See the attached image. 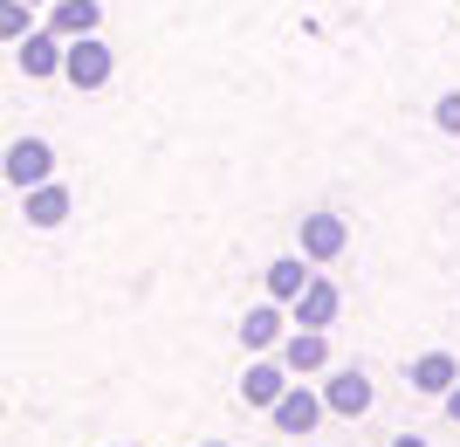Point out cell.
Returning <instances> with one entry per match:
<instances>
[{
	"label": "cell",
	"instance_id": "10",
	"mask_svg": "<svg viewBox=\"0 0 460 447\" xmlns=\"http://www.w3.org/2000/svg\"><path fill=\"white\" fill-rule=\"evenodd\" d=\"M62 49H69V41H62V35H49V28H35L28 41H14L21 76H28V83H49V76H62Z\"/></svg>",
	"mask_w": 460,
	"mask_h": 447
},
{
	"label": "cell",
	"instance_id": "5",
	"mask_svg": "<svg viewBox=\"0 0 460 447\" xmlns=\"http://www.w3.org/2000/svg\"><path fill=\"white\" fill-rule=\"evenodd\" d=\"M296 331V324H288V310L282 303H254L248 317H241V344L254 351V358H269V351H282V337Z\"/></svg>",
	"mask_w": 460,
	"mask_h": 447
},
{
	"label": "cell",
	"instance_id": "7",
	"mask_svg": "<svg viewBox=\"0 0 460 447\" xmlns=\"http://www.w3.org/2000/svg\"><path fill=\"white\" fill-rule=\"evenodd\" d=\"M288 386H296V371H288L282 358H275V351H269V358H254V365H248V379H241V399L269 413V407H275V399H282Z\"/></svg>",
	"mask_w": 460,
	"mask_h": 447
},
{
	"label": "cell",
	"instance_id": "19",
	"mask_svg": "<svg viewBox=\"0 0 460 447\" xmlns=\"http://www.w3.org/2000/svg\"><path fill=\"white\" fill-rule=\"evenodd\" d=\"M199 447H227V441H199Z\"/></svg>",
	"mask_w": 460,
	"mask_h": 447
},
{
	"label": "cell",
	"instance_id": "13",
	"mask_svg": "<svg viewBox=\"0 0 460 447\" xmlns=\"http://www.w3.org/2000/svg\"><path fill=\"white\" fill-rule=\"evenodd\" d=\"M309 275H316V269H309L303 255H282V262H269V269H261V282H269V303H282V310H288V303L309 290Z\"/></svg>",
	"mask_w": 460,
	"mask_h": 447
},
{
	"label": "cell",
	"instance_id": "4",
	"mask_svg": "<svg viewBox=\"0 0 460 447\" xmlns=\"http://www.w3.org/2000/svg\"><path fill=\"white\" fill-rule=\"evenodd\" d=\"M344 248H350V220L344 214H303V262L309 269L337 262Z\"/></svg>",
	"mask_w": 460,
	"mask_h": 447
},
{
	"label": "cell",
	"instance_id": "11",
	"mask_svg": "<svg viewBox=\"0 0 460 447\" xmlns=\"http://www.w3.org/2000/svg\"><path fill=\"white\" fill-rule=\"evenodd\" d=\"M275 358H282L296 379H316V371H330V337L323 331H288Z\"/></svg>",
	"mask_w": 460,
	"mask_h": 447
},
{
	"label": "cell",
	"instance_id": "18",
	"mask_svg": "<svg viewBox=\"0 0 460 447\" xmlns=\"http://www.w3.org/2000/svg\"><path fill=\"white\" fill-rule=\"evenodd\" d=\"M392 447H426V441H420V434H399V441H392Z\"/></svg>",
	"mask_w": 460,
	"mask_h": 447
},
{
	"label": "cell",
	"instance_id": "8",
	"mask_svg": "<svg viewBox=\"0 0 460 447\" xmlns=\"http://www.w3.org/2000/svg\"><path fill=\"white\" fill-rule=\"evenodd\" d=\"M371 399H378V392H371V379H365L358 365H344V371H330V379H323V407H330V413H344V420L371 413Z\"/></svg>",
	"mask_w": 460,
	"mask_h": 447
},
{
	"label": "cell",
	"instance_id": "16",
	"mask_svg": "<svg viewBox=\"0 0 460 447\" xmlns=\"http://www.w3.org/2000/svg\"><path fill=\"white\" fill-rule=\"evenodd\" d=\"M433 124H440L447 138H460V90H447V97L433 103Z\"/></svg>",
	"mask_w": 460,
	"mask_h": 447
},
{
	"label": "cell",
	"instance_id": "3",
	"mask_svg": "<svg viewBox=\"0 0 460 447\" xmlns=\"http://www.w3.org/2000/svg\"><path fill=\"white\" fill-rule=\"evenodd\" d=\"M323 413H330L323 392H309L303 379H296V386L269 407V420H275V434H316V427H323Z\"/></svg>",
	"mask_w": 460,
	"mask_h": 447
},
{
	"label": "cell",
	"instance_id": "20",
	"mask_svg": "<svg viewBox=\"0 0 460 447\" xmlns=\"http://www.w3.org/2000/svg\"><path fill=\"white\" fill-rule=\"evenodd\" d=\"M28 7H35V0H28Z\"/></svg>",
	"mask_w": 460,
	"mask_h": 447
},
{
	"label": "cell",
	"instance_id": "21",
	"mask_svg": "<svg viewBox=\"0 0 460 447\" xmlns=\"http://www.w3.org/2000/svg\"><path fill=\"white\" fill-rule=\"evenodd\" d=\"M117 447H124V441H117Z\"/></svg>",
	"mask_w": 460,
	"mask_h": 447
},
{
	"label": "cell",
	"instance_id": "17",
	"mask_svg": "<svg viewBox=\"0 0 460 447\" xmlns=\"http://www.w3.org/2000/svg\"><path fill=\"white\" fill-rule=\"evenodd\" d=\"M440 407H447V420H454V427H460V386H454V392H447Z\"/></svg>",
	"mask_w": 460,
	"mask_h": 447
},
{
	"label": "cell",
	"instance_id": "2",
	"mask_svg": "<svg viewBox=\"0 0 460 447\" xmlns=\"http://www.w3.org/2000/svg\"><path fill=\"white\" fill-rule=\"evenodd\" d=\"M111 69H117V56H111L96 35H83V41H69V49H62V76L76 83V90H103V83H111Z\"/></svg>",
	"mask_w": 460,
	"mask_h": 447
},
{
	"label": "cell",
	"instance_id": "14",
	"mask_svg": "<svg viewBox=\"0 0 460 447\" xmlns=\"http://www.w3.org/2000/svg\"><path fill=\"white\" fill-rule=\"evenodd\" d=\"M69 220V186H28V228H62Z\"/></svg>",
	"mask_w": 460,
	"mask_h": 447
},
{
	"label": "cell",
	"instance_id": "9",
	"mask_svg": "<svg viewBox=\"0 0 460 447\" xmlns=\"http://www.w3.org/2000/svg\"><path fill=\"white\" fill-rule=\"evenodd\" d=\"M405 386H412V392H426V399H447V392L460 386L454 351H420V358H412V371H405Z\"/></svg>",
	"mask_w": 460,
	"mask_h": 447
},
{
	"label": "cell",
	"instance_id": "6",
	"mask_svg": "<svg viewBox=\"0 0 460 447\" xmlns=\"http://www.w3.org/2000/svg\"><path fill=\"white\" fill-rule=\"evenodd\" d=\"M7 179H14L21 193H28V186H49V179H56V152H49L41 138H14V145H7Z\"/></svg>",
	"mask_w": 460,
	"mask_h": 447
},
{
	"label": "cell",
	"instance_id": "12",
	"mask_svg": "<svg viewBox=\"0 0 460 447\" xmlns=\"http://www.w3.org/2000/svg\"><path fill=\"white\" fill-rule=\"evenodd\" d=\"M96 28H103V7H96V0H49V35L83 41V35H96Z\"/></svg>",
	"mask_w": 460,
	"mask_h": 447
},
{
	"label": "cell",
	"instance_id": "15",
	"mask_svg": "<svg viewBox=\"0 0 460 447\" xmlns=\"http://www.w3.org/2000/svg\"><path fill=\"white\" fill-rule=\"evenodd\" d=\"M35 35V7L28 0H0V41H28Z\"/></svg>",
	"mask_w": 460,
	"mask_h": 447
},
{
	"label": "cell",
	"instance_id": "1",
	"mask_svg": "<svg viewBox=\"0 0 460 447\" xmlns=\"http://www.w3.org/2000/svg\"><path fill=\"white\" fill-rule=\"evenodd\" d=\"M337 310H344V290H337L330 275H309V290L288 303V324H296V331H330Z\"/></svg>",
	"mask_w": 460,
	"mask_h": 447
}]
</instances>
